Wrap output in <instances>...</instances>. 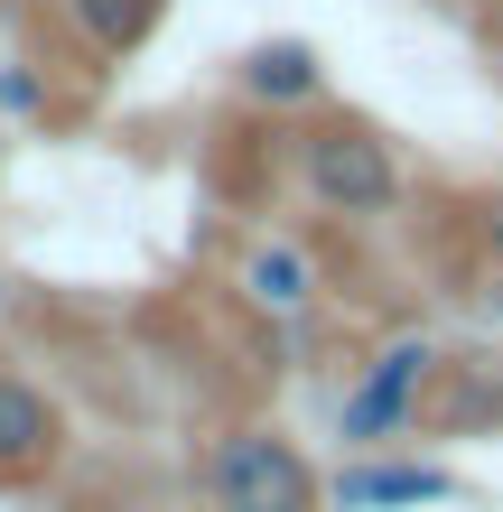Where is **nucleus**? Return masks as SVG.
Wrapping results in <instances>:
<instances>
[{"label": "nucleus", "mask_w": 503, "mask_h": 512, "mask_svg": "<svg viewBox=\"0 0 503 512\" xmlns=\"http://www.w3.org/2000/svg\"><path fill=\"white\" fill-rule=\"evenodd\" d=\"M289 168H299V187L317 215H345V224H382L401 205V159L392 140L373 122H336V112H317V122L289 140Z\"/></svg>", "instance_id": "f257e3e1"}, {"label": "nucleus", "mask_w": 503, "mask_h": 512, "mask_svg": "<svg viewBox=\"0 0 503 512\" xmlns=\"http://www.w3.org/2000/svg\"><path fill=\"white\" fill-rule=\"evenodd\" d=\"M196 485L215 512H327V475L308 466L299 438H280L271 419H243L196 457Z\"/></svg>", "instance_id": "f03ea898"}, {"label": "nucleus", "mask_w": 503, "mask_h": 512, "mask_svg": "<svg viewBox=\"0 0 503 512\" xmlns=\"http://www.w3.org/2000/svg\"><path fill=\"white\" fill-rule=\"evenodd\" d=\"M438 373H448V354H438L429 336H392V345H373V354H364V373L336 391V438L354 447V457H382V447H401V438L429 419Z\"/></svg>", "instance_id": "7ed1b4c3"}, {"label": "nucleus", "mask_w": 503, "mask_h": 512, "mask_svg": "<svg viewBox=\"0 0 503 512\" xmlns=\"http://www.w3.org/2000/svg\"><path fill=\"white\" fill-rule=\"evenodd\" d=\"M56 457H66V401H56L47 382L0 364V494L56 475Z\"/></svg>", "instance_id": "20e7f679"}, {"label": "nucleus", "mask_w": 503, "mask_h": 512, "mask_svg": "<svg viewBox=\"0 0 503 512\" xmlns=\"http://www.w3.org/2000/svg\"><path fill=\"white\" fill-rule=\"evenodd\" d=\"M420 503H457V475L429 457H345L327 475V512H420Z\"/></svg>", "instance_id": "39448f33"}, {"label": "nucleus", "mask_w": 503, "mask_h": 512, "mask_svg": "<svg viewBox=\"0 0 503 512\" xmlns=\"http://www.w3.org/2000/svg\"><path fill=\"white\" fill-rule=\"evenodd\" d=\"M233 289H243V308H261V317H308L317 308V261L271 233V243H252L233 261Z\"/></svg>", "instance_id": "423d86ee"}, {"label": "nucleus", "mask_w": 503, "mask_h": 512, "mask_svg": "<svg viewBox=\"0 0 503 512\" xmlns=\"http://www.w3.org/2000/svg\"><path fill=\"white\" fill-rule=\"evenodd\" d=\"M243 94L261 112H308L317 94H327V66H317V47L308 38H261L243 56Z\"/></svg>", "instance_id": "0eeeda50"}, {"label": "nucleus", "mask_w": 503, "mask_h": 512, "mask_svg": "<svg viewBox=\"0 0 503 512\" xmlns=\"http://www.w3.org/2000/svg\"><path fill=\"white\" fill-rule=\"evenodd\" d=\"M159 10H168V0H66L75 38L94 47V56H131V47H150Z\"/></svg>", "instance_id": "6e6552de"}, {"label": "nucleus", "mask_w": 503, "mask_h": 512, "mask_svg": "<svg viewBox=\"0 0 503 512\" xmlns=\"http://www.w3.org/2000/svg\"><path fill=\"white\" fill-rule=\"evenodd\" d=\"M0 112H10V122H38L47 112V75L28 66V56H0Z\"/></svg>", "instance_id": "1a4fd4ad"}, {"label": "nucleus", "mask_w": 503, "mask_h": 512, "mask_svg": "<svg viewBox=\"0 0 503 512\" xmlns=\"http://www.w3.org/2000/svg\"><path fill=\"white\" fill-rule=\"evenodd\" d=\"M476 243H485V261L503 270V187H485V196H476Z\"/></svg>", "instance_id": "9d476101"}, {"label": "nucleus", "mask_w": 503, "mask_h": 512, "mask_svg": "<svg viewBox=\"0 0 503 512\" xmlns=\"http://www.w3.org/2000/svg\"><path fill=\"white\" fill-rule=\"evenodd\" d=\"M0 317H10V270H0Z\"/></svg>", "instance_id": "9b49d317"}]
</instances>
